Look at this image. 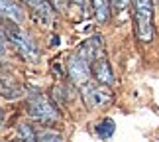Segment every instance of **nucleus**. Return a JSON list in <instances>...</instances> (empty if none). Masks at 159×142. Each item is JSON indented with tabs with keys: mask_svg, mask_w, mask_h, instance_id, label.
Returning a JSON list of instances; mask_svg holds the SVG:
<instances>
[{
	"mask_svg": "<svg viewBox=\"0 0 159 142\" xmlns=\"http://www.w3.org/2000/svg\"><path fill=\"white\" fill-rule=\"evenodd\" d=\"M93 2V10H94V16H96V20L98 22H108V18H110V0H90Z\"/></svg>",
	"mask_w": 159,
	"mask_h": 142,
	"instance_id": "obj_10",
	"label": "nucleus"
},
{
	"mask_svg": "<svg viewBox=\"0 0 159 142\" xmlns=\"http://www.w3.org/2000/svg\"><path fill=\"white\" fill-rule=\"evenodd\" d=\"M22 91L16 87L14 83H10L8 79H4V77H0V95L6 97V99H16V97H20Z\"/></svg>",
	"mask_w": 159,
	"mask_h": 142,
	"instance_id": "obj_11",
	"label": "nucleus"
},
{
	"mask_svg": "<svg viewBox=\"0 0 159 142\" xmlns=\"http://www.w3.org/2000/svg\"><path fill=\"white\" fill-rule=\"evenodd\" d=\"M2 34H4V40H8V44L14 46L18 51L22 53L24 59L32 61V63H34V61H38V57H39L38 47H35V44L30 40V36L24 32L22 28H18L16 22L6 20L4 26H2Z\"/></svg>",
	"mask_w": 159,
	"mask_h": 142,
	"instance_id": "obj_1",
	"label": "nucleus"
},
{
	"mask_svg": "<svg viewBox=\"0 0 159 142\" xmlns=\"http://www.w3.org/2000/svg\"><path fill=\"white\" fill-rule=\"evenodd\" d=\"M90 67H93V77L100 85H106V87L114 85V73H112V67H110L106 57H100V59L93 61Z\"/></svg>",
	"mask_w": 159,
	"mask_h": 142,
	"instance_id": "obj_6",
	"label": "nucleus"
},
{
	"mask_svg": "<svg viewBox=\"0 0 159 142\" xmlns=\"http://www.w3.org/2000/svg\"><path fill=\"white\" fill-rule=\"evenodd\" d=\"M130 4H132V0H110V8H112V12L118 14L120 18H124L126 10L130 8Z\"/></svg>",
	"mask_w": 159,
	"mask_h": 142,
	"instance_id": "obj_14",
	"label": "nucleus"
},
{
	"mask_svg": "<svg viewBox=\"0 0 159 142\" xmlns=\"http://www.w3.org/2000/svg\"><path fill=\"white\" fill-rule=\"evenodd\" d=\"M79 55L81 57H84L87 61H96L100 57H104V44H102L100 38H90L87 40L84 44L81 46V49H79Z\"/></svg>",
	"mask_w": 159,
	"mask_h": 142,
	"instance_id": "obj_8",
	"label": "nucleus"
},
{
	"mask_svg": "<svg viewBox=\"0 0 159 142\" xmlns=\"http://www.w3.org/2000/svg\"><path fill=\"white\" fill-rule=\"evenodd\" d=\"M49 2L53 4L55 12H61V14H65L67 8H69V2H71V0H49Z\"/></svg>",
	"mask_w": 159,
	"mask_h": 142,
	"instance_id": "obj_16",
	"label": "nucleus"
},
{
	"mask_svg": "<svg viewBox=\"0 0 159 142\" xmlns=\"http://www.w3.org/2000/svg\"><path fill=\"white\" fill-rule=\"evenodd\" d=\"M39 142H63L59 132H53V130H45L39 134Z\"/></svg>",
	"mask_w": 159,
	"mask_h": 142,
	"instance_id": "obj_15",
	"label": "nucleus"
},
{
	"mask_svg": "<svg viewBox=\"0 0 159 142\" xmlns=\"http://www.w3.org/2000/svg\"><path fill=\"white\" fill-rule=\"evenodd\" d=\"M22 2L26 6H30L43 24H53V20H55V8H53V4L49 2V0H22Z\"/></svg>",
	"mask_w": 159,
	"mask_h": 142,
	"instance_id": "obj_7",
	"label": "nucleus"
},
{
	"mask_svg": "<svg viewBox=\"0 0 159 142\" xmlns=\"http://www.w3.org/2000/svg\"><path fill=\"white\" fill-rule=\"evenodd\" d=\"M81 93H83V101L89 109H98V107H104V105L112 103V93L108 91L106 85H90V83H84L81 85Z\"/></svg>",
	"mask_w": 159,
	"mask_h": 142,
	"instance_id": "obj_4",
	"label": "nucleus"
},
{
	"mask_svg": "<svg viewBox=\"0 0 159 142\" xmlns=\"http://www.w3.org/2000/svg\"><path fill=\"white\" fill-rule=\"evenodd\" d=\"M4 34H0V59H4V55H6V44H4Z\"/></svg>",
	"mask_w": 159,
	"mask_h": 142,
	"instance_id": "obj_17",
	"label": "nucleus"
},
{
	"mask_svg": "<svg viewBox=\"0 0 159 142\" xmlns=\"http://www.w3.org/2000/svg\"><path fill=\"white\" fill-rule=\"evenodd\" d=\"M0 18H2V20H12L16 24H22L26 16H24V10L16 2H12V0H0Z\"/></svg>",
	"mask_w": 159,
	"mask_h": 142,
	"instance_id": "obj_9",
	"label": "nucleus"
},
{
	"mask_svg": "<svg viewBox=\"0 0 159 142\" xmlns=\"http://www.w3.org/2000/svg\"><path fill=\"white\" fill-rule=\"evenodd\" d=\"M136 34L142 42L153 40V4L151 0H132Z\"/></svg>",
	"mask_w": 159,
	"mask_h": 142,
	"instance_id": "obj_2",
	"label": "nucleus"
},
{
	"mask_svg": "<svg viewBox=\"0 0 159 142\" xmlns=\"http://www.w3.org/2000/svg\"><path fill=\"white\" fill-rule=\"evenodd\" d=\"M67 71H69V77L73 79V83L84 85V83H89V79H90L93 67H90V61L81 57L79 53H75V55H71L69 61H67Z\"/></svg>",
	"mask_w": 159,
	"mask_h": 142,
	"instance_id": "obj_5",
	"label": "nucleus"
},
{
	"mask_svg": "<svg viewBox=\"0 0 159 142\" xmlns=\"http://www.w3.org/2000/svg\"><path fill=\"white\" fill-rule=\"evenodd\" d=\"M96 134L100 138H110L114 134V120L112 119H104L96 125Z\"/></svg>",
	"mask_w": 159,
	"mask_h": 142,
	"instance_id": "obj_13",
	"label": "nucleus"
},
{
	"mask_svg": "<svg viewBox=\"0 0 159 142\" xmlns=\"http://www.w3.org/2000/svg\"><path fill=\"white\" fill-rule=\"evenodd\" d=\"M28 115L35 120L43 122V125H51V122H55L59 119L57 109L41 93H35V91L32 95H28Z\"/></svg>",
	"mask_w": 159,
	"mask_h": 142,
	"instance_id": "obj_3",
	"label": "nucleus"
},
{
	"mask_svg": "<svg viewBox=\"0 0 159 142\" xmlns=\"http://www.w3.org/2000/svg\"><path fill=\"white\" fill-rule=\"evenodd\" d=\"M18 136H20V142H39L35 130L30 125H24V122L18 126Z\"/></svg>",
	"mask_w": 159,
	"mask_h": 142,
	"instance_id": "obj_12",
	"label": "nucleus"
},
{
	"mask_svg": "<svg viewBox=\"0 0 159 142\" xmlns=\"http://www.w3.org/2000/svg\"><path fill=\"white\" fill-rule=\"evenodd\" d=\"M2 120H4V110L0 109V125H2Z\"/></svg>",
	"mask_w": 159,
	"mask_h": 142,
	"instance_id": "obj_18",
	"label": "nucleus"
}]
</instances>
